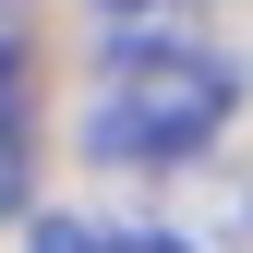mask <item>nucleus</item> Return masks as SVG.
<instances>
[{
    "instance_id": "nucleus-1",
    "label": "nucleus",
    "mask_w": 253,
    "mask_h": 253,
    "mask_svg": "<svg viewBox=\"0 0 253 253\" xmlns=\"http://www.w3.org/2000/svg\"><path fill=\"white\" fill-rule=\"evenodd\" d=\"M217 121H229V60H205L181 37H121L109 73H97V109H84V145L109 169H169Z\"/></svg>"
},
{
    "instance_id": "nucleus-2",
    "label": "nucleus",
    "mask_w": 253,
    "mask_h": 253,
    "mask_svg": "<svg viewBox=\"0 0 253 253\" xmlns=\"http://www.w3.org/2000/svg\"><path fill=\"white\" fill-rule=\"evenodd\" d=\"M24 169H37V133H24V48L0 37V217L24 205Z\"/></svg>"
},
{
    "instance_id": "nucleus-3",
    "label": "nucleus",
    "mask_w": 253,
    "mask_h": 253,
    "mask_svg": "<svg viewBox=\"0 0 253 253\" xmlns=\"http://www.w3.org/2000/svg\"><path fill=\"white\" fill-rule=\"evenodd\" d=\"M37 253H109L97 229H73V217H48V229H37Z\"/></svg>"
},
{
    "instance_id": "nucleus-4",
    "label": "nucleus",
    "mask_w": 253,
    "mask_h": 253,
    "mask_svg": "<svg viewBox=\"0 0 253 253\" xmlns=\"http://www.w3.org/2000/svg\"><path fill=\"white\" fill-rule=\"evenodd\" d=\"M121 24H157V12H193V0H109Z\"/></svg>"
},
{
    "instance_id": "nucleus-5",
    "label": "nucleus",
    "mask_w": 253,
    "mask_h": 253,
    "mask_svg": "<svg viewBox=\"0 0 253 253\" xmlns=\"http://www.w3.org/2000/svg\"><path fill=\"white\" fill-rule=\"evenodd\" d=\"M109 253H181V241H109Z\"/></svg>"
}]
</instances>
